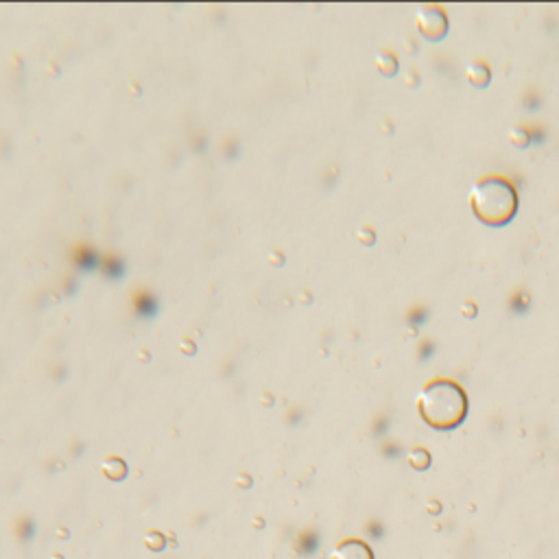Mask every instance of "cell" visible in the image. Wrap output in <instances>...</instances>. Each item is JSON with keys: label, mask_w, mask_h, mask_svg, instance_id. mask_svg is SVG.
<instances>
[{"label": "cell", "mask_w": 559, "mask_h": 559, "mask_svg": "<svg viewBox=\"0 0 559 559\" xmlns=\"http://www.w3.org/2000/svg\"><path fill=\"white\" fill-rule=\"evenodd\" d=\"M419 417L435 431L457 428L470 409L465 389L450 378H435L422 387L415 398Z\"/></svg>", "instance_id": "6da1fadb"}, {"label": "cell", "mask_w": 559, "mask_h": 559, "mask_svg": "<svg viewBox=\"0 0 559 559\" xmlns=\"http://www.w3.org/2000/svg\"><path fill=\"white\" fill-rule=\"evenodd\" d=\"M467 206L487 228H502L514 221L518 212V190L502 175H485L472 184Z\"/></svg>", "instance_id": "7a4b0ae2"}, {"label": "cell", "mask_w": 559, "mask_h": 559, "mask_svg": "<svg viewBox=\"0 0 559 559\" xmlns=\"http://www.w3.org/2000/svg\"><path fill=\"white\" fill-rule=\"evenodd\" d=\"M415 26H417V33L422 35L424 40L439 42V40H443L445 35H448L450 22H448V16H445L443 7H439V5H422L417 9Z\"/></svg>", "instance_id": "3957f363"}, {"label": "cell", "mask_w": 559, "mask_h": 559, "mask_svg": "<svg viewBox=\"0 0 559 559\" xmlns=\"http://www.w3.org/2000/svg\"><path fill=\"white\" fill-rule=\"evenodd\" d=\"M332 559H374L372 548L360 540H345L332 553Z\"/></svg>", "instance_id": "277c9868"}, {"label": "cell", "mask_w": 559, "mask_h": 559, "mask_svg": "<svg viewBox=\"0 0 559 559\" xmlns=\"http://www.w3.org/2000/svg\"><path fill=\"white\" fill-rule=\"evenodd\" d=\"M465 79H467V83H470L472 88L483 90V88L489 86V81H492V70H489V66H487L485 62L474 60V62H470V64L465 66Z\"/></svg>", "instance_id": "5b68a950"}, {"label": "cell", "mask_w": 559, "mask_h": 559, "mask_svg": "<svg viewBox=\"0 0 559 559\" xmlns=\"http://www.w3.org/2000/svg\"><path fill=\"white\" fill-rule=\"evenodd\" d=\"M376 68L382 77H396L398 70H400V62L398 57L391 50H382L378 52V57H376Z\"/></svg>", "instance_id": "8992f818"}, {"label": "cell", "mask_w": 559, "mask_h": 559, "mask_svg": "<svg viewBox=\"0 0 559 559\" xmlns=\"http://www.w3.org/2000/svg\"><path fill=\"white\" fill-rule=\"evenodd\" d=\"M406 459H409V465H411L413 470H417V472H424V470H428V467H431V463H433V457H431V453H428L426 448H419V445H415V448H411V450H409Z\"/></svg>", "instance_id": "52a82bcc"}, {"label": "cell", "mask_w": 559, "mask_h": 559, "mask_svg": "<svg viewBox=\"0 0 559 559\" xmlns=\"http://www.w3.org/2000/svg\"><path fill=\"white\" fill-rule=\"evenodd\" d=\"M509 140H511V145L516 147V149H526L528 147V131L522 127V125H516V127H511L509 129Z\"/></svg>", "instance_id": "ba28073f"}, {"label": "cell", "mask_w": 559, "mask_h": 559, "mask_svg": "<svg viewBox=\"0 0 559 559\" xmlns=\"http://www.w3.org/2000/svg\"><path fill=\"white\" fill-rule=\"evenodd\" d=\"M358 240L362 243V245H374V240H376V234H374V230L372 228H360L358 230Z\"/></svg>", "instance_id": "9c48e42d"}, {"label": "cell", "mask_w": 559, "mask_h": 559, "mask_svg": "<svg viewBox=\"0 0 559 559\" xmlns=\"http://www.w3.org/2000/svg\"><path fill=\"white\" fill-rule=\"evenodd\" d=\"M477 311H479V309H477V304L470 301V299L461 304V315H463L465 319H474V317H477Z\"/></svg>", "instance_id": "30bf717a"}, {"label": "cell", "mask_w": 559, "mask_h": 559, "mask_svg": "<svg viewBox=\"0 0 559 559\" xmlns=\"http://www.w3.org/2000/svg\"><path fill=\"white\" fill-rule=\"evenodd\" d=\"M406 81H409V86H411V88H415L417 83H419V77H417V72H415L413 68L409 70V74H406Z\"/></svg>", "instance_id": "8fae6325"}, {"label": "cell", "mask_w": 559, "mask_h": 559, "mask_svg": "<svg viewBox=\"0 0 559 559\" xmlns=\"http://www.w3.org/2000/svg\"><path fill=\"white\" fill-rule=\"evenodd\" d=\"M431 511H433V514H435V511H437V514L441 511V507H439V502H431Z\"/></svg>", "instance_id": "7c38bea8"}]
</instances>
